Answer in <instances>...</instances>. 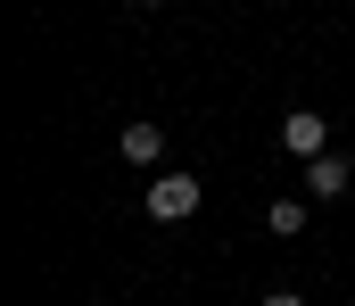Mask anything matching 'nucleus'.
Here are the masks:
<instances>
[{"label":"nucleus","mask_w":355,"mask_h":306,"mask_svg":"<svg viewBox=\"0 0 355 306\" xmlns=\"http://www.w3.org/2000/svg\"><path fill=\"white\" fill-rule=\"evenodd\" d=\"M198 207H207V182H198L190 166H182V174H157V182H149V223H190Z\"/></svg>","instance_id":"obj_1"},{"label":"nucleus","mask_w":355,"mask_h":306,"mask_svg":"<svg viewBox=\"0 0 355 306\" xmlns=\"http://www.w3.org/2000/svg\"><path fill=\"white\" fill-rule=\"evenodd\" d=\"M281 149H289L297 166L331 158V124H322V108H289V116H281Z\"/></svg>","instance_id":"obj_2"},{"label":"nucleus","mask_w":355,"mask_h":306,"mask_svg":"<svg viewBox=\"0 0 355 306\" xmlns=\"http://www.w3.org/2000/svg\"><path fill=\"white\" fill-rule=\"evenodd\" d=\"M116 158H124V166H157V158H166V124H124Z\"/></svg>","instance_id":"obj_3"},{"label":"nucleus","mask_w":355,"mask_h":306,"mask_svg":"<svg viewBox=\"0 0 355 306\" xmlns=\"http://www.w3.org/2000/svg\"><path fill=\"white\" fill-rule=\"evenodd\" d=\"M347 182H355L347 158H314V166H306V191H314V199H347Z\"/></svg>","instance_id":"obj_4"},{"label":"nucleus","mask_w":355,"mask_h":306,"mask_svg":"<svg viewBox=\"0 0 355 306\" xmlns=\"http://www.w3.org/2000/svg\"><path fill=\"white\" fill-rule=\"evenodd\" d=\"M306 223H314V207H306V199H272V207H265V232H272V240H297Z\"/></svg>","instance_id":"obj_5"},{"label":"nucleus","mask_w":355,"mask_h":306,"mask_svg":"<svg viewBox=\"0 0 355 306\" xmlns=\"http://www.w3.org/2000/svg\"><path fill=\"white\" fill-rule=\"evenodd\" d=\"M265 306H306V290H265Z\"/></svg>","instance_id":"obj_6"},{"label":"nucleus","mask_w":355,"mask_h":306,"mask_svg":"<svg viewBox=\"0 0 355 306\" xmlns=\"http://www.w3.org/2000/svg\"><path fill=\"white\" fill-rule=\"evenodd\" d=\"M141 8H157V0H141Z\"/></svg>","instance_id":"obj_7"}]
</instances>
